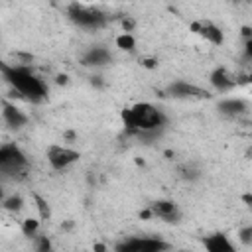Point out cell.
I'll return each instance as SVG.
<instances>
[{"instance_id": "1", "label": "cell", "mask_w": 252, "mask_h": 252, "mask_svg": "<svg viewBox=\"0 0 252 252\" xmlns=\"http://www.w3.org/2000/svg\"><path fill=\"white\" fill-rule=\"evenodd\" d=\"M0 71L4 73V79L12 85V89L26 100L41 102L47 96L45 83L28 67L22 65H4L0 63Z\"/></svg>"}, {"instance_id": "2", "label": "cell", "mask_w": 252, "mask_h": 252, "mask_svg": "<svg viewBox=\"0 0 252 252\" xmlns=\"http://www.w3.org/2000/svg\"><path fill=\"white\" fill-rule=\"evenodd\" d=\"M120 116H122L124 128L130 132H136V134L156 132L165 124L163 112L152 102H136V104L124 108L120 112Z\"/></svg>"}, {"instance_id": "3", "label": "cell", "mask_w": 252, "mask_h": 252, "mask_svg": "<svg viewBox=\"0 0 252 252\" xmlns=\"http://www.w3.org/2000/svg\"><path fill=\"white\" fill-rule=\"evenodd\" d=\"M67 14H69V20L75 26L83 28V30H98L106 22V18H104V14L100 10H94V8H89V6H81V4H71Z\"/></svg>"}, {"instance_id": "4", "label": "cell", "mask_w": 252, "mask_h": 252, "mask_svg": "<svg viewBox=\"0 0 252 252\" xmlns=\"http://www.w3.org/2000/svg\"><path fill=\"white\" fill-rule=\"evenodd\" d=\"M28 167L26 154L16 144L0 146V173L4 175H18Z\"/></svg>"}, {"instance_id": "5", "label": "cell", "mask_w": 252, "mask_h": 252, "mask_svg": "<svg viewBox=\"0 0 252 252\" xmlns=\"http://www.w3.org/2000/svg\"><path fill=\"white\" fill-rule=\"evenodd\" d=\"M167 248L169 244L158 236H130L116 244V250L120 252H161Z\"/></svg>"}, {"instance_id": "6", "label": "cell", "mask_w": 252, "mask_h": 252, "mask_svg": "<svg viewBox=\"0 0 252 252\" xmlns=\"http://www.w3.org/2000/svg\"><path fill=\"white\" fill-rule=\"evenodd\" d=\"M45 158H47V163L51 165V169H67L69 165H73L75 161H79L81 154L69 146H61V144H51L45 152Z\"/></svg>"}, {"instance_id": "7", "label": "cell", "mask_w": 252, "mask_h": 252, "mask_svg": "<svg viewBox=\"0 0 252 252\" xmlns=\"http://www.w3.org/2000/svg\"><path fill=\"white\" fill-rule=\"evenodd\" d=\"M150 215L165 220V222H177L181 213L175 201H167V199H158L150 205Z\"/></svg>"}, {"instance_id": "8", "label": "cell", "mask_w": 252, "mask_h": 252, "mask_svg": "<svg viewBox=\"0 0 252 252\" xmlns=\"http://www.w3.org/2000/svg\"><path fill=\"white\" fill-rule=\"evenodd\" d=\"M191 30H193L197 35L205 37L207 41H211V43H215V45H220L222 39H224L222 30H220L219 26H215L211 20H197V22L191 24Z\"/></svg>"}, {"instance_id": "9", "label": "cell", "mask_w": 252, "mask_h": 252, "mask_svg": "<svg viewBox=\"0 0 252 252\" xmlns=\"http://www.w3.org/2000/svg\"><path fill=\"white\" fill-rule=\"evenodd\" d=\"M167 93L175 98H205V96H209L207 91H203L197 85H191L187 81H173L167 87Z\"/></svg>"}, {"instance_id": "10", "label": "cell", "mask_w": 252, "mask_h": 252, "mask_svg": "<svg viewBox=\"0 0 252 252\" xmlns=\"http://www.w3.org/2000/svg\"><path fill=\"white\" fill-rule=\"evenodd\" d=\"M209 81H211V85H213L217 91H220V93H228L230 89L236 87V79H234L224 67H217V69L211 73Z\"/></svg>"}, {"instance_id": "11", "label": "cell", "mask_w": 252, "mask_h": 252, "mask_svg": "<svg viewBox=\"0 0 252 252\" xmlns=\"http://www.w3.org/2000/svg\"><path fill=\"white\" fill-rule=\"evenodd\" d=\"M2 118H4V122H6L10 128H14V130H20V128H24V126L28 124V114H26L24 110H20L16 104H4V108H2Z\"/></svg>"}, {"instance_id": "12", "label": "cell", "mask_w": 252, "mask_h": 252, "mask_svg": "<svg viewBox=\"0 0 252 252\" xmlns=\"http://www.w3.org/2000/svg\"><path fill=\"white\" fill-rule=\"evenodd\" d=\"M110 59H112V55H110V51H108L106 47H102V45H94V47H91V49L83 55V65H89V67H100V65L110 63Z\"/></svg>"}, {"instance_id": "13", "label": "cell", "mask_w": 252, "mask_h": 252, "mask_svg": "<svg viewBox=\"0 0 252 252\" xmlns=\"http://www.w3.org/2000/svg\"><path fill=\"white\" fill-rule=\"evenodd\" d=\"M203 244L209 252H234V244L228 240L226 234H220V232L213 234V236H207L203 240Z\"/></svg>"}, {"instance_id": "14", "label": "cell", "mask_w": 252, "mask_h": 252, "mask_svg": "<svg viewBox=\"0 0 252 252\" xmlns=\"http://www.w3.org/2000/svg\"><path fill=\"white\" fill-rule=\"evenodd\" d=\"M219 110L226 116H238L246 112V102L242 98H224L219 102Z\"/></svg>"}, {"instance_id": "15", "label": "cell", "mask_w": 252, "mask_h": 252, "mask_svg": "<svg viewBox=\"0 0 252 252\" xmlns=\"http://www.w3.org/2000/svg\"><path fill=\"white\" fill-rule=\"evenodd\" d=\"M116 47H120V49H124V51H134V47H136V39H134V35L128 33V32L120 33V35L116 37Z\"/></svg>"}, {"instance_id": "16", "label": "cell", "mask_w": 252, "mask_h": 252, "mask_svg": "<svg viewBox=\"0 0 252 252\" xmlns=\"http://www.w3.org/2000/svg\"><path fill=\"white\" fill-rule=\"evenodd\" d=\"M37 230H39V220H35V219H26V220H24L22 232H24L26 236H35Z\"/></svg>"}, {"instance_id": "17", "label": "cell", "mask_w": 252, "mask_h": 252, "mask_svg": "<svg viewBox=\"0 0 252 252\" xmlns=\"http://www.w3.org/2000/svg\"><path fill=\"white\" fill-rule=\"evenodd\" d=\"M0 203H2V207L8 209V211H20L22 205H24L22 197H8V199H2Z\"/></svg>"}, {"instance_id": "18", "label": "cell", "mask_w": 252, "mask_h": 252, "mask_svg": "<svg viewBox=\"0 0 252 252\" xmlns=\"http://www.w3.org/2000/svg\"><path fill=\"white\" fill-rule=\"evenodd\" d=\"M33 199L37 201V209H39V215H41V219L49 217V207H47V203H45L41 197H37V195H33Z\"/></svg>"}, {"instance_id": "19", "label": "cell", "mask_w": 252, "mask_h": 252, "mask_svg": "<svg viewBox=\"0 0 252 252\" xmlns=\"http://www.w3.org/2000/svg\"><path fill=\"white\" fill-rule=\"evenodd\" d=\"M240 240L244 244H250L252 242V226H246V228L240 230Z\"/></svg>"}, {"instance_id": "20", "label": "cell", "mask_w": 252, "mask_h": 252, "mask_svg": "<svg viewBox=\"0 0 252 252\" xmlns=\"http://www.w3.org/2000/svg\"><path fill=\"white\" fill-rule=\"evenodd\" d=\"M4 199V191H2V187H0V201Z\"/></svg>"}]
</instances>
